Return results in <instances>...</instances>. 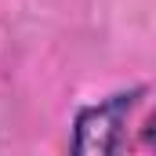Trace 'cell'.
<instances>
[{"label":"cell","instance_id":"obj_1","mask_svg":"<svg viewBox=\"0 0 156 156\" xmlns=\"http://www.w3.org/2000/svg\"><path fill=\"white\" fill-rule=\"evenodd\" d=\"M142 94H145V87H131V91H116V94H105V98L83 105L73 120L69 156H120L131 113Z\"/></svg>","mask_w":156,"mask_h":156}]
</instances>
